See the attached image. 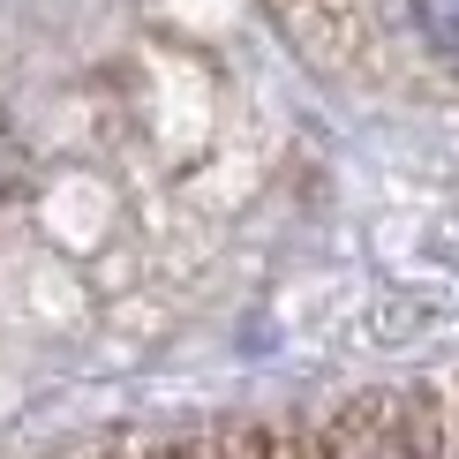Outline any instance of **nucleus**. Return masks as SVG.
Returning <instances> with one entry per match:
<instances>
[{
  "label": "nucleus",
  "instance_id": "1",
  "mask_svg": "<svg viewBox=\"0 0 459 459\" xmlns=\"http://www.w3.org/2000/svg\"><path fill=\"white\" fill-rule=\"evenodd\" d=\"M414 23L429 30V46L459 53V0H414Z\"/></svg>",
  "mask_w": 459,
  "mask_h": 459
}]
</instances>
